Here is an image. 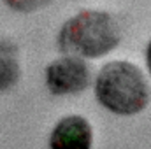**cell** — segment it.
I'll use <instances>...</instances> for the list:
<instances>
[{"label":"cell","mask_w":151,"mask_h":149,"mask_svg":"<svg viewBox=\"0 0 151 149\" xmlns=\"http://www.w3.org/2000/svg\"><path fill=\"white\" fill-rule=\"evenodd\" d=\"M95 97L107 111L119 116H134L148 107L151 88L137 65L130 62H111L97 75Z\"/></svg>","instance_id":"6da1fadb"},{"label":"cell","mask_w":151,"mask_h":149,"mask_svg":"<svg viewBox=\"0 0 151 149\" xmlns=\"http://www.w3.org/2000/svg\"><path fill=\"white\" fill-rule=\"evenodd\" d=\"M121 40L118 21L104 11H83L63 23L58 32V47L63 53L84 58H100Z\"/></svg>","instance_id":"7a4b0ae2"},{"label":"cell","mask_w":151,"mask_h":149,"mask_svg":"<svg viewBox=\"0 0 151 149\" xmlns=\"http://www.w3.org/2000/svg\"><path fill=\"white\" fill-rule=\"evenodd\" d=\"M91 70L77 56H63L46 69V86L53 95H76L90 86Z\"/></svg>","instance_id":"3957f363"},{"label":"cell","mask_w":151,"mask_h":149,"mask_svg":"<svg viewBox=\"0 0 151 149\" xmlns=\"http://www.w3.org/2000/svg\"><path fill=\"white\" fill-rule=\"evenodd\" d=\"M93 130L83 116H67L56 123L49 137L51 149H91Z\"/></svg>","instance_id":"277c9868"},{"label":"cell","mask_w":151,"mask_h":149,"mask_svg":"<svg viewBox=\"0 0 151 149\" xmlns=\"http://www.w3.org/2000/svg\"><path fill=\"white\" fill-rule=\"evenodd\" d=\"M21 75L19 69V58H18V47L5 40L0 39V91L11 90Z\"/></svg>","instance_id":"5b68a950"},{"label":"cell","mask_w":151,"mask_h":149,"mask_svg":"<svg viewBox=\"0 0 151 149\" xmlns=\"http://www.w3.org/2000/svg\"><path fill=\"white\" fill-rule=\"evenodd\" d=\"M11 9L19 12H35L39 9L49 5L53 0H4Z\"/></svg>","instance_id":"8992f818"},{"label":"cell","mask_w":151,"mask_h":149,"mask_svg":"<svg viewBox=\"0 0 151 149\" xmlns=\"http://www.w3.org/2000/svg\"><path fill=\"white\" fill-rule=\"evenodd\" d=\"M146 62H148V69H150V74H151V40L148 44V49H146Z\"/></svg>","instance_id":"52a82bcc"}]
</instances>
